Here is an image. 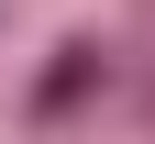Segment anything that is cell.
Segmentation results:
<instances>
[{
    "label": "cell",
    "mask_w": 155,
    "mask_h": 144,
    "mask_svg": "<svg viewBox=\"0 0 155 144\" xmlns=\"http://www.w3.org/2000/svg\"><path fill=\"white\" fill-rule=\"evenodd\" d=\"M89 78H100V45H67V55H55V78H45V100H33V111H45V122H67L78 100H89Z\"/></svg>",
    "instance_id": "6da1fadb"
}]
</instances>
